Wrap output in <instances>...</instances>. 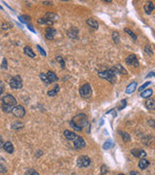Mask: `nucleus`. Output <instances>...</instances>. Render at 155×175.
<instances>
[{
    "mask_svg": "<svg viewBox=\"0 0 155 175\" xmlns=\"http://www.w3.org/2000/svg\"><path fill=\"white\" fill-rule=\"evenodd\" d=\"M70 125L73 127L75 130H78V131H80L82 129L85 127H88L89 125V122H88V118L85 114H78L76 115L75 117L73 118L72 121L70 122Z\"/></svg>",
    "mask_w": 155,
    "mask_h": 175,
    "instance_id": "nucleus-1",
    "label": "nucleus"
},
{
    "mask_svg": "<svg viewBox=\"0 0 155 175\" xmlns=\"http://www.w3.org/2000/svg\"><path fill=\"white\" fill-rule=\"evenodd\" d=\"M17 106V100L12 95H6L1 99V108L5 113H11Z\"/></svg>",
    "mask_w": 155,
    "mask_h": 175,
    "instance_id": "nucleus-2",
    "label": "nucleus"
},
{
    "mask_svg": "<svg viewBox=\"0 0 155 175\" xmlns=\"http://www.w3.org/2000/svg\"><path fill=\"white\" fill-rule=\"evenodd\" d=\"M99 77L105 79V80H107V81H109V82L112 83V84H114L117 80L116 73H115L112 69L100 71V72H99Z\"/></svg>",
    "mask_w": 155,
    "mask_h": 175,
    "instance_id": "nucleus-3",
    "label": "nucleus"
},
{
    "mask_svg": "<svg viewBox=\"0 0 155 175\" xmlns=\"http://www.w3.org/2000/svg\"><path fill=\"white\" fill-rule=\"evenodd\" d=\"M80 95L82 98H89L92 95V89L89 84H84L80 89Z\"/></svg>",
    "mask_w": 155,
    "mask_h": 175,
    "instance_id": "nucleus-4",
    "label": "nucleus"
},
{
    "mask_svg": "<svg viewBox=\"0 0 155 175\" xmlns=\"http://www.w3.org/2000/svg\"><path fill=\"white\" fill-rule=\"evenodd\" d=\"M10 87L15 90H19L23 88V80H21V76L17 75L10 80Z\"/></svg>",
    "mask_w": 155,
    "mask_h": 175,
    "instance_id": "nucleus-5",
    "label": "nucleus"
},
{
    "mask_svg": "<svg viewBox=\"0 0 155 175\" xmlns=\"http://www.w3.org/2000/svg\"><path fill=\"white\" fill-rule=\"evenodd\" d=\"M90 164H91V161H90V159L87 156L80 157L77 161L78 167H87L90 166Z\"/></svg>",
    "mask_w": 155,
    "mask_h": 175,
    "instance_id": "nucleus-6",
    "label": "nucleus"
},
{
    "mask_svg": "<svg viewBox=\"0 0 155 175\" xmlns=\"http://www.w3.org/2000/svg\"><path fill=\"white\" fill-rule=\"evenodd\" d=\"M12 113L17 118H23L25 116V109L23 105H17L12 111Z\"/></svg>",
    "mask_w": 155,
    "mask_h": 175,
    "instance_id": "nucleus-7",
    "label": "nucleus"
},
{
    "mask_svg": "<svg viewBox=\"0 0 155 175\" xmlns=\"http://www.w3.org/2000/svg\"><path fill=\"white\" fill-rule=\"evenodd\" d=\"M126 63L128 65L134 66V67H139V65H140L139 60H138L137 56L135 55H130L128 56L126 58Z\"/></svg>",
    "mask_w": 155,
    "mask_h": 175,
    "instance_id": "nucleus-8",
    "label": "nucleus"
},
{
    "mask_svg": "<svg viewBox=\"0 0 155 175\" xmlns=\"http://www.w3.org/2000/svg\"><path fill=\"white\" fill-rule=\"evenodd\" d=\"M85 141L83 140L82 137L80 136H77V138L74 140V147H75V149H83V148L85 147Z\"/></svg>",
    "mask_w": 155,
    "mask_h": 175,
    "instance_id": "nucleus-9",
    "label": "nucleus"
},
{
    "mask_svg": "<svg viewBox=\"0 0 155 175\" xmlns=\"http://www.w3.org/2000/svg\"><path fill=\"white\" fill-rule=\"evenodd\" d=\"M131 154L134 157L139 158V159H144L146 157V152L142 149H133L131 150Z\"/></svg>",
    "mask_w": 155,
    "mask_h": 175,
    "instance_id": "nucleus-10",
    "label": "nucleus"
},
{
    "mask_svg": "<svg viewBox=\"0 0 155 175\" xmlns=\"http://www.w3.org/2000/svg\"><path fill=\"white\" fill-rule=\"evenodd\" d=\"M55 34H56V30L53 27H48L46 30V38L49 39V40H53L55 39Z\"/></svg>",
    "mask_w": 155,
    "mask_h": 175,
    "instance_id": "nucleus-11",
    "label": "nucleus"
},
{
    "mask_svg": "<svg viewBox=\"0 0 155 175\" xmlns=\"http://www.w3.org/2000/svg\"><path fill=\"white\" fill-rule=\"evenodd\" d=\"M112 69L114 70L116 74H121V75H126V74H127L126 69H125V68H124L121 64H116V65H114V67L112 68Z\"/></svg>",
    "mask_w": 155,
    "mask_h": 175,
    "instance_id": "nucleus-12",
    "label": "nucleus"
},
{
    "mask_svg": "<svg viewBox=\"0 0 155 175\" xmlns=\"http://www.w3.org/2000/svg\"><path fill=\"white\" fill-rule=\"evenodd\" d=\"M67 34H68V36L70 37V38L77 39L78 38V29L77 27H75V26H72V27H70V29L67 31Z\"/></svg>",
    "mask_w": 155,
    "mask_h": 175,
    "instance_id": "nucleus-13",
    "label": "nucleus"
},
{
    "mask_svg": "<svg viewBox=\"0 0 155 175\" xmlns=\"http://www.w3.org/2000/svg\"><path fill=\"white\" fill-rule=\"evenodd\" d=\"M64 136H65V138L67 140L72 141V140H75L76 138H77L78 135L76 134L75 132L70 131V130H65V131H64Z\"/></svg>",
    "mask_w": 155,
    "mask_h": 175,
    "instance_id": "nucleus-14",
    "label": "nucleus"
},
{
    "mask_svg": "<svg viewBox=\"0 0 155 175\" xmlns=\"http://www.w3.org/2000/svg\"><path fill=\"white\" fill-rule=\"evenodd\" d=\"M3 149L7 153H9V154H13L14 153V146H13V144H12V142H10V141H7L6 143H4Z\"/></svg>",
    "mask_w": 155,
    "mask_h": 175,
    "instance_id": "nucleus-15",
    "label": "nucleus"
},
{
    "mask_svg": "<svg viewBox=\"0 0 155 175\" xmlns=\"http://www.w3.org/2000/svg\"><path fill=\"white\" fill-rule=\"evenodd\" d=\"M47 77H48L50 83H55L58 80L56 74L55 72H53V71H48V73H47Z\"/></svg>",
    "mask_w": 155,
    "mask_h": 175,
    "instance_id": "nucleus-16",
    "label": "nucleus"
},
{
    "mask_svg": "<svg viewBox=\"0 0 155 175\" xmlns=\"http://www.w3.org/2000/svg\"><path fill=\"white\" fill-rule=\"evenodd\" d=\"M152 93H153V91H152L151 89H146V91L142 92L140 95H141V97H142V98H146V99H148V98H150Z\"/></svg>",
    "mask_w": 155,
    "mask_h": 175,
    "instance_id": "nucleus-17",
    "label": "nucleus"
},
{
    "mask_svg": "<svg viewBox=\"0 0 155 175\" xmlns=\"http://www.w3.org/2000/svg\"><path fill=\"white\" fill-rule=\"evenodd\" d=\"M86 23L90 26V27H92L94 29H98V27H99V23H98L97 21L94 19H88L86 21Z\"/></svg>",
    "mask_w": 155,
    "mask_h": 175,
    "instance_id": "nucleus-18",
    "label": "nucleus"
},
{
    "mask_svg": "<svg viewBox=\"0 0 155 175\" xmlns=\"http://www.w3.org/2000/svg\"><path fill=\"white\" fill-rule=\"evenodd\" d=\"M136 88H137V82H132L126 88V91H125V92H126V93H128V95H130V93H133L135 92Z\"/></svg>",
    "mask_w": 155,
    "mask_h": 175,
    "instance_id": "nucleus-19",
    "label": "nucleus"
},
{
    "mask_svg": "<svg viewBox=\"0 0 155 175\" xmlns=\"http://www.w3.org/2000/svg\"><path fill=\"white\" fill-rule=\"evenodd\" d=\"M144 11H146V13L149 15V14H151L152 11H153L154 5L152 2H147V3H146V5H144Z\"/></svg>",
    "mask_w": 155,
    "mask_h": 175,
    "instance_id": "nucleus-20",
    "label": "nucleus"
},
{
    "mask_svg": "<svg viewBox=\"0 0 155 175\" xmlns=\"http://www.w3.org/2000/svg\"><path fill=\"white\" fill-rule=\"evenodd\" d=\"M146 107L149 110H154L155 109V101L153 98H148L146 102Z\"/></svg>",
    "mask_w": 155,
    "mask_h": 175,
    "instance_id": "nucleus-21",
    "label": "nucleus"
},
{
    "mask_svg": "<svg viewBox=\"0 0 155 175\" xmlns=\"http://www.w3.org/2000/svg\"><path fill=\"white\" fill-rule=\"evenodd\" d=\"M44 18L49 19V21H53V23H55L58 17H57V15L55 14V13H47Z\"/></svg>",
    "mask_w": 155,
    "mask_h": 175,
    "instance_id": "nucleus-22",
    "label": "nucleus"
},
{
    "mask_svg": "<svg viewBox=\"0 0 155 175\" xmlns=\"http://www.w3.org/2000/svg\"><path fill=\"white\" fill-rule=\"evenodd\" d=\"M149 166V162L146 159H142L139 162V167L141 169H142V170H144L146 168H147V166Z\"/></svg>",
    "mask_w": 155,
    "mask_h": 175,
    "instance_id": "nucleus-23",
    "label": "nucleus"
},
{
    "mask_svg": "<svg viewBox=\"0 0 155 175\" xmlns=\"http://www.w3.org/2000/svg\"><path fill=\"white\" fill-rule=\"evenodd\" d=\"M24 53H25V55H27L28 56H30V58H35V56H36L35 53L32 51V49L29 46H25V47H24Z\"/></svg>",
    "mask_w": 155,
    "mask_h": 175,
    "instance_id": "nucleus-24",
    "label": "nucleus"
},
{
    "mask_svg": "<svg viewBox=\"0 0 155 175\" xmlns=\"http://www.w3.org/2000/svg\"><path fill=\"white\" fill-rule=\"evenodd\" d=\"M58 92H59V86L56 84L53 90L49 91V92H48V95H50V97H55V95H56V93H57Z\"/></svg>",
    "mask_w": 155,
    "mask_h": 175,
    "instance_id": "nucleus-25",
    "label": "nucleus"
},
{
    "mask_svg": "<svg viewBox=\"0 0 155 175\" xmlns=\"http://www.w3.org/2000/svg\"><path fill=\"white\" fill-rule=\"evenodd\" d=\"M11 127H12V129L19 130V129H23V125L21 124V123H19V122H16V123H14V124H12Z\"/></svg>",
    "mask_w": 155,
    "mask_h": 175,
    "instance_id": "nucleus-26",
    "label": "nucleus"
},
{
    "mask_svg": "<svg viewBox=\"0 0 155 175\" xmlns=\"http://www.w3.org/2000/svg\"><path fill=\"white\" fill-rule=\"evenodd\" d=\"M39 77H40V79L42 80V82H44L46 84V85H50V81H49L48 77H47V74L45 73H40L39 74Z\"/></svg>",
    "mask_w": 155,
    "mask_h": 175,
    "instance_id": "nucleus-27",
    "label": "nucleus"
},
{
    "mask_svg": "<svg viewBox=\"0 0 155 175\" xmlns=\"http://www.w3.org/2000/svg\"><path fill=\"white\" fill-rule=\"evenodd\" d=\"M38 23L40 24H48V25H51L53 23L51 21H49V19H47L45 18H42V19H38Z\"/></svg>",
    "mask_w": 155,
    "mask_h": 175,
    "instance_id": "nucleus-28",
    "label": "nucleus"
},
{
    "mask_svg": "<svg viewBox=\"0 0 155 175\" xmlns=\"http://www.w3.org/2000/svg\"><path fill=\"white\" fill-rule=\"evenodd\" d=\"M7 171V167L5 166L3 159H0V173H5Z\"/></svg>",
    "mask_w": 155,
    "mask_h": 175,
    "instance_id": "nucleus-29",
    "label": "nucleus"
},
{
    "mask_svg": "<svg viewBox=\"0 0 155 175\" xmlns=\"http://www.w3.org/2000/svg\"><path fill=\"white\" fill-rule=\"evenodd\" d=\"M112 40H114V42L115 44H118L119 43V34L118 32H116V31H114L112 32Z\"/></svg>",
    "mask_w": 155,
    "mask_h": 175,
    "instance_id": "nucleus-30",
    "label": "nucleus"
},
{
    "mask_svg": "<svg viewBox=\"0 0 155 175\" xmlns=\"http://www.w3.org/2000/svg\"><path fill=\"white\" fill-rule=\"evenodd\" d=\"M120 134H121L122 139H123V141H124V142H128V141H130V139H131L130 135L128 134L127 132H122V131H120Z\"/></svg>",
    "mask_w": 155,
    "mask_h": 175,
    "instance_id": "nucleus-31",
    "label": "nucleus"
},
{
    "mask_svg": "<svg viewBox=\"0 0 155 175\" xmlns=\"http://www.w3.org/2000/svg\"><path fill=\"white\" fill-rule=\"evenodd\" d=\"M56 60L58 61V62H59V64H60V67L62 68V69H64V68H65V61H64V60H63V58L62 56H56Z\"/></svg>",
    "mask_w": 155,
    "mask_h": 175,
    "instance_id": "nucleus-32",
    "label": "nucleus"
},
{
    "mask_svg": "<svg viewBox=\"0 0 155 175\" xmlns=\"http://www.w3.org/2000/svg\"><path fill=\"white\" fill-rule=\"evenodd\" d=\"M112 146H114V144H112V142L110 141V140H108V141L105 142V144L103 145V148H104L105 150H109L110 149Z\"/></svg>",
    "mask_w": 155,
    "mask_h": 175,
    "instance_id": "nucleus-33",
    "label": "nucleus"
},
{
    "mask_svg": "<svg viewBox=\"0 0 155 175\" xmlns=\"http://www.w3.org/2000/svg\"><path fill=\"white\" fill-rule=\"evenodd\" d=\"M24 175H39V173L35 170V169H33V168H29V169H27V170L25 171V173H24Z\"/></svg>",
    "mask_w": 155,
    "mask_h": 175,
    "instance_id": "nucleus-34",
    "label": "nucleus"
},
{
    "mask_svg": "<svg viewBox=\"0 0 155 175\" xmlns=\"http://www.w3.org/2000/svg\"><path fill=\"white\" fill-rule=\"evenodd\" d=\"M144 51H146V54H148L149 56H152L153 55V51H152V49H151V47L149 44H147V45L144 47Z\"/></svg>",
    "mask_w": 155,
    "mask_h": 175,
    "instance_id": "nucleus-35",
    "label": "nucleus"
},
{
    "mask_svg": "<svg viewBox=\"0 0 155 175\" xmlns=\"http://www.w3.org/2000/svg\"><path fill=\"white\" fill-rule=\"evenodd\" d=\"M125 32L129 34V36H130V37H132V38H133V40H135V41L137 40V36L135 35V33H134V32H132L131 30H129V29H128V28H126V29H125Z\"/></svg>",
    "mask_w": 155,
    "mask_h": 175,
    "instance_id": "nucleus-36",
    "label": "nucleus"
},
{
    "mask_svg": "<svg viewBox=\"0 0 155 175\" xmlns=\"http://www.w3.org/2000/svg\"><path fill=\"white\" fill-rule=\"evenodd\" d=\"M13 27V24L12 23H5L2 24V29H10V28H12Z\"/></svg>",
    "mask_w": 155,
    "mask_h": 175,
    "instance_id": "nucleus-37",
    "label": "nucleus"
},
{
    "mask_svg": "<svg viewBox=\"0 0 155 175\" xmlns=\"http://www.w3.org/2000/svg\"><path fill=\"white\" fill-rule=\"evenodd\" d=\"M149 85H151V82H146V83H144V85L140 87V89H139L138 91H139V92H142V91H144L146 88H147V86H149Z\"/></svg>",
    "mask_w": 155,
    "mask_h": 175,
    "instance_id": "nucleus-38",
    "label": "nucleus"
},
{
    "mask_svg": "<svg viewBox=\"0 0 155 175\" xmlns=\"http://www.w3.org/2000/svg\"><path fill=\"white\" fill-rule=\"evenodd\" d=\"M19 19H21V21L26 23H27L29 21V19H30V18H29L28 16H21V17H19Z\"/></svg>",
    "mask_w": 155,
    "mask_h": 175,
    "instance_id": "nucleus-39",
    "label": "nucleus"
},
{
    "mask_svg": "<svg viewBox=\"0 0 155 175\" xmlns=\"http://www.w3.org/2000/svg\"><path fill=\"white\" fill-rule=\"evenodd\" d=\"M108 171H109V169L107 168V166H102V167H101V175H105V173H107Z\"/></svg>",
    "mask_w": 155,
    "mask_h": 175,
    "instance_id": "nucleus-40",
    "label": "nucleus"
},
{
    "mask_svg": "<svg viewBox=\"0 0 155 175\" xmlns=\"http://www.w3.org/2000/svg\"><path fill=\"white\" fill-rule=\"evenodd\" d=\"M37 49H38V50H39V51H40V53H41V54H42V55H43L44 56H47L46 52H45V51H44V49H43V48H42V47H41V46L37 45Z\"/></svg>",
    "mask_w": 155,
    "mask_h": 175,
    "instance_id": "nucleus-41",
    "label": "nucleus"
},
{
    "mask_svg": "<svg viewBox=\"0 0 155 175\" xmlns=\"http://www.w3.org/2000/svg\"><path fill=\"white\" fill-rule=\"evenodd\" d=\"M2 68L3 69H7V60H6V58H3V62H2Z\"/></svg>",
    "mask_w": 155,
    "mask_h": 175,
    "instance_id": "nucleus-42",
    "label": "nucleus"
},
{
    "mask_svg": "<svg viewBox=\"0 0 155 175\" xmlns=\"http://www.w3.org/2000/svg\"><path fill=\"white\" fill-rule=\"evenodd\" d=\"M4 92V85H3V83L0 81V93H2Z\"/></svg>",
    "mask_w": 155,
    "mask_h": 175,
    "instance_id": "nucleus-43",
    "label": "nucleus"
},
{
    "mask_svg": "<svg viewBox=\"0 0 155 175\" xmlns=\"http://www.w3.org/2000/svg\"><path fill=\"white\" fill-rule=\"evenodd\" d=\"M148 125H150L151 127H154V121L153 120H149L148 121Z\"/></svg>",
    "mask_w": 155,
    "mask_h": 175,
    "instance_id": "nucleus-44",
    "label": "nucleus"
},
{
    "mask_svg": "<svg viewBox=\"0 0 155 175\" xmlns=\"http://www.w3.org/2000/svg\"><path fill=\"white\" fill-rule=\"evenodd\" d=\"M3 145H4L3 139H2V137L0 136V149H1V148H3Z\"/></svg>",
    "mask_w": 155,
    "mask_h": 175,
    "instance_id": "nucleus-45",
    "label": "nucleus"
},
{
    "mask_svg": "<svg viewBox=\"0 0 155 175\" xmlns=\"http://www.w3.org/2000/svg\"><path fill=\"white\" fill-rule=\"evenodd\" d=\"M129 175H140L139 173H138L137 171H135V170H133V171H130V173Z\"/></svg>",
    "mask_w": 155,
    "mask_h": 175,
    "instance_id": "nucleus-46",
    "label": "nucleus"
},
{
    "mask_svg": "<svg viewBox=\"0 0 155 175\" xmlns=\"http://www.w3.org/2000/svg\"><path fill=\"white\" fill-rule=\"evenodd\" d=\"M154 75V73L153 72H150L149 73V75H148V77H151V76H153Z\"/></svg>",
    "mask_w": 155,
    "mask_h": 175,
    "instance_id": "nucleus-47",
    "label": "nucleus"
},
{
    "mask_svg": "<svg viewBox=\"0 0 155 175\" xmlns=\"http://www.w3.org/2000/svg\"><path fill=\"white\" fill-rule=\"evenodd\" d=\"M118 175H125V174H123V173H119Z\"/></svg>",
    "mask_w": 155,
    "mask_h": 175,
    "instance_id": "nucleus-48",
    "label": "nucleus"
},
{
    "mask_svg": "<svg viewBox=\"0 0 155 175\" xmlns=\"http://www.w3.org/2000/svg\"><path fill=\"white\" fill-rule=\"evenodd\" d=\"M0 95H1V93H0Z\"/></svg>",
    "mask_w": 155,
    "mask_h": 175,
    "instance_id": "nucleus-49",
    "label": "nucleus"
}]
</instances>
